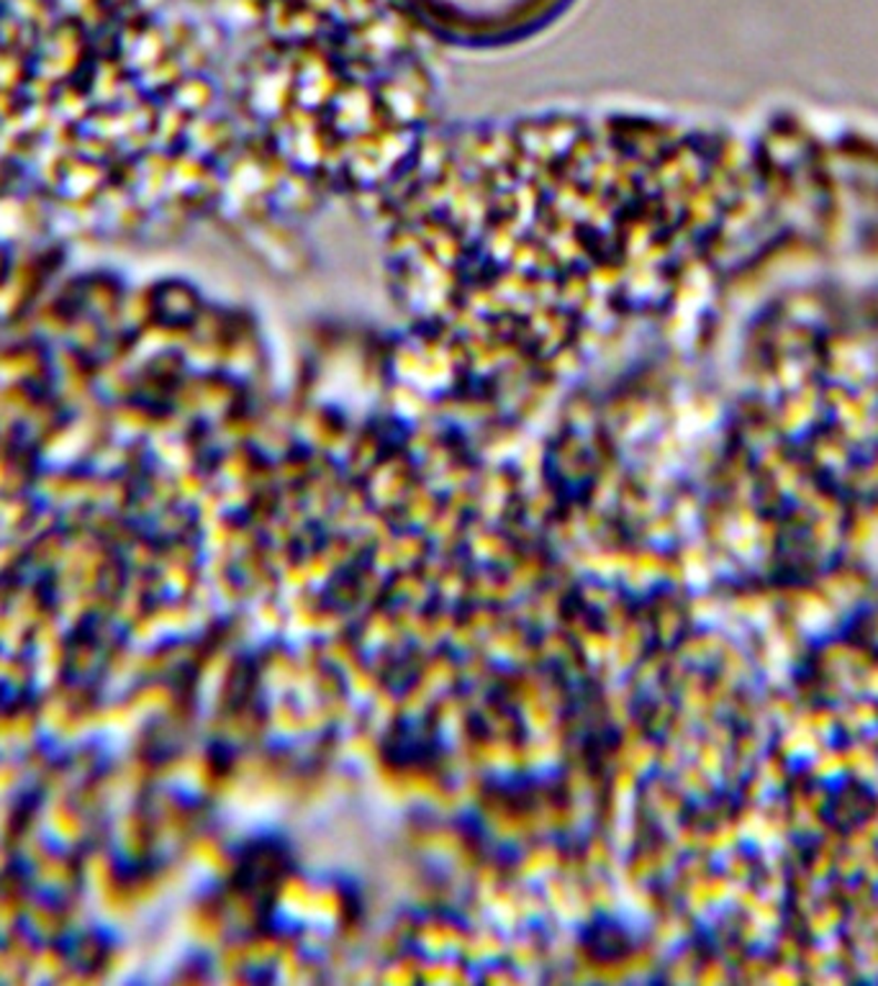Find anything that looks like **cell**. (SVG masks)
Masks as SVG:
<instances>
[{"label":"cell","mask_w":878,"mask_h":986,"mask_svg":"<svg viewBox=\"0 0 878 986\" xmlns=\"http://www.w3.org/2000/svg\"><path fill=\"white\" fill-rule=\"evenodd\" d=\"M432 23L471 39H506L537 27L561 0H412Z\"/></svg>","instance_id":"6da1fadb"}]
</instances>
